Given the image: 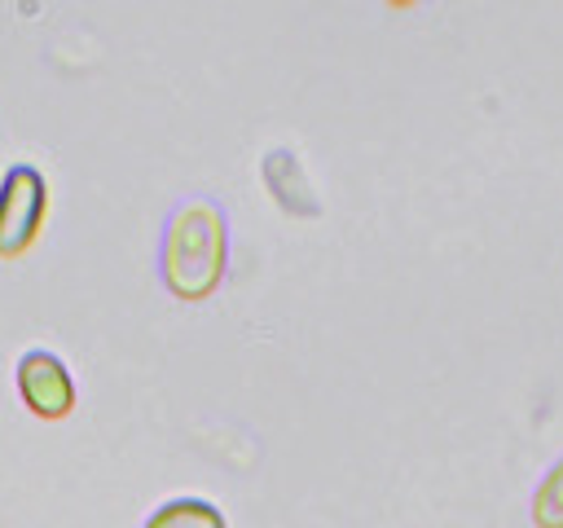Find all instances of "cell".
Masks as SVG:
<instances>
[{
  "mask_svg": "<svg viewBox=\"0 0 563 528\" xmlns=\"http://www.w3.org/2000/svg\"><path fill=\"white\" fill-rule=\"evenodd\" d=\"M224 268H229L224 207L216 198H185L180 207H172L158 242L163 286L185 304H202L224 282Z\"/></svg>",
  "mask_w": 563,
  "mask_h": 528,
  "instance_id": "6da1fadb",
  "label": "cell"
},
{
  "mask_svg": "<svg viewBox=\"0 0 563 528\" xmlns=\"http://www.w3.org/2000/svg\"><path fill=\"white\" fill-rule=\"evenodd\" d=\"M48 216V180L35 163H13L0 176V260H18L35 246Z\"/></svg>",
  "mask_w": 563,
  "mask_h": 528,
  "instance_id": "7a4b0ae2",
  "label": "cell"
},
{
  "mask_svg": "<svg viewBox=\"0 0 563 528\" xmlns=\"http://www.w3.org/2000/svg\"><path fill=\"white\" fill-rule=\"evenodd\" d=\"M13 383H18V396L22 405L44 418V422H57L75 409V378H70V365L48 352V348H26L18 356V370H13Z\"/></svg>",
  "mask_w": 563,
  "mask_h": 528,
  "instance_id": "3957f363",
  "label": "cell"
},
{
  "mask_svg": "<svg viewBox=\"0 0 563 528\" xmlns=\"http://www.w3.org/2000/svg\"><path fill=\"white\" fill-rule=\"evenodd\" d=\"M264 180H268V189L277 194V207H286V211H295V216H317V211H321L317 198H312V189H308V180H303V167L295 163L290 150H268V158H264Z\"/></svg>",
  "mask_w": 563,
  "mask_h": 528,
  "instance_id": "277c9868",
  "label": "cell"
},
{
  "mask_svg": "<svg viewBox=\"0 0 563 528\" xmlns=\"http://www.w3.org/2000/svg\"><path fill=\"white\" fill-rule=\"evenodd\" d=\"M141 528H229L224 510L207 497H167L158 502Z\"/></svg>",
  "mask_w": 563,
  "mask_h": 528,
  "instance_id": "5b68a950",
  "label": "cell"
},
{
  "mask_svg": "<svg viewBox=\"0 0 563 528\" xmlns=\"http://www.w3.org/2000/svg\"><path fill=\"white\" fill-rule=\"evenodd\" d=\"M532 524L537 528H563V458L541 475L532 493Z\"/></svg>",
  "mask_w": 563,
  "mask_h": 528,
  "instance_id": "8992f818",
  "label": "cell"
}]
</instances>
